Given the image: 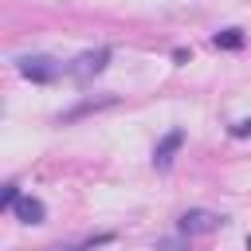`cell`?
<instances>
[{
  "label": "cell",
  "mask_w": 251,
  "mask_h": 251,
  "mask_svg": "<svg viewBox=\"0 0 251 251\" xmlns=\"http://www.w3.org/2000/svg\"><path fill=\"white\" fill-rule=\"evenodd\" d=\"M106 63H110V47H94V51H82L78 59H71V63L63 67V75H67V78H75V82H86V78L102 75V71H106Z\"/></svg>",
  "instance_id": "6da1fadb"
},
{
  "label": "cell",
  "mask_w": 251,
  "mask_h": 251,
  "mask_svg": "<svg viewBox=\"0 0 251 251\" xmlns=\"http://www.w3.org/2000/svg\"><path fill=\"white\" fill-rule=\"evenodd\" d=\"M16 71H20L27 82H55L63 67H59L55 59H47V55H20V59H16Z\"/></svg>",
  "instance_id": "7a4b0ae2"
},
{
  "label": "cell",
  "mask_w": 251,
  "mask_h": 251,
  "mask_svg": "<svg viewBox=\"0 0 251 251\" xmlns=\"http://www.w3.org/2000/svg\"><path fill=\"white\" fill-rule=\"evenodd\" d=\"M220 224H224V216L204 212V208H188V212L180 216V235H208V231H216Z\"/></svg>",
  "instance_id": "3957f363"
},
{
  "label": "cell",
  "mask_w": 251,
  "mask_h": 251,
  "mask_svg": "<svg viewBox=\"0 0 251 251\" xmlns=\"http://www.w3.org/2000/svg\"><path fill=\"white\" fill-rule=\"evenodd\" d=\"M180 145H184V129H180V126H173V129L157 141V149H153V169H169V165H173V157L180 153Z\"/></svg>",
  "instance_id": "277c9868"
},
{
  "label": "cell",
  "mask_w": 251,
  "mask_h": 251,
  "mask_svg": "<svg viewBox=\"0 0 251 251\" xmlns=\"http://www.w3.org/2000/svg\"><path fill=\"white\" fill-rule=\"evenodd\" d=\"M12 212H16L20 224H43V220H47V208H43V200H35V196H20V204H16Z\"/></svg>",
  "instance_id": "5b68a950"
},
{
  "label": "cell",
  "mask_w": 251,
  "mask_h": 251,
  "mask_svg": "<svg viewBox=\"0 0 251 251\" xmlns=\"http://www.w3.org/2000/svg\"><path fill=\"white\" fill-rule=\"evenodd\" d=\"M114 102H118L114 94H106V98H90V102H78L75 110L59 114V122H75V118H82V114H94V110H106V106H114Z\"/></svg>",
  "instance_id": "8992f818"
},
{
  "label": "cell",
  "mask_w": 251,
  "mask_h": 251,
  "mask_svg": "<svg viewBox=\"0 0 251 251\" xmlns=\"http://www.w3.org/2000/svg\"><path fill=\"white\" fill-rule=\"evenodd\" d=\"M212 43H216V47H224V51H239V47H243V31H239V27L216 31V35H212Z\"/></svg>",
  "instance_id": "52a82bcc"
},
{
  "label": "cell",
  "mask_w": 251,
  "mask_h": 251,
  "mask_svg": "<svg viewBox=\"0 0 251 251\" xmlns=\"http://www.w3.org/2000/svg\"><path fill=\"white\" fill-rule=\"evenodd\" d=\"M20 204V184L12 180V184H4V196H0V208L8 212V208H16Z\"/></svg>",
  "instance_id": "ba28073f"
},
{
  "label": "cell",
  "mask_w": 251,
  "mask_h": 251,
  "mask_svg": "<svg viewBox=\"0 0 251 251\" xmlns=\"http://www.w3.org/2000/svg\"><path fill=\"white\" fill-rule=\"evenodd\" d=\"M247 133H251V118H243V122L231 126V137H247Z\"/></svg>",
  "instance_id": "9c48e42d"
},
{
  "label": "cell",
  "mask_w": 251,
  "mask_h": 251,
  "mask_svg": "<svg viewBox=\"0 0 251 251\" xmlns=\"http://www.w3.org/2000/svg\"><path fill=\"white\" fill-rule=\"evenodd\" d=\"M63 251H82V247H63Z\"/></svg>",
  "instance_id": "30bf717a"
},
{
  "label": "cell",
  "mask_w": 251,
  "mask_h": 251,
  "mask_svg": "<svg viewBox=\"0 0 251 251\" xmlns=\"http://www.w3.org/2000/svg\"><path fill=\"white\" fill-rule=\"evenodd\" d=\"M247 251H251V235H247Z\"/></svg>",
  "instance_id": "8fae6325"
}]
</instances>
